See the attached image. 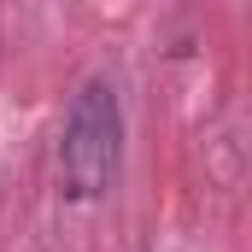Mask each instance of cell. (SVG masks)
Here are the masks:
<instances>
[{"instance_id":"obj_1","label":"cell","mask_w":252,"mask_h":252,"mask_svg":"<svg viewBox=\"0 0 252 252\" xmlns=\"http://www.w3.org/2000/svg\"><path fill=\"white\" fill-rule=\"evenodd\" d=\"M118 147H124V112H118V88L106 76L82 82L59 135V182L70 199H100L118 176Z\"/></svg>"}]
</instances>
